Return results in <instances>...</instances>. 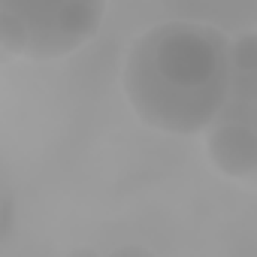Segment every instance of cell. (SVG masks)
Wrapping results in <instances>:
<instances>
[{"mask_svg":"<svg viewBox=\"0 0 257 257\" xmlns=\"http://www.w3.org/2000/svg\"><path fill=\"white\" fill-rule=\"evenodd\" d=\"M233 88V43L203 22H164L127 52L124 94L143 124L164 134H203Z\"/></svg>","mask_w":257,"mask_h":257,"instance_id":"1","label":"cell"},{"mask_svg":"<svg viewBox=\"0 0 257 257\" xmlns=\"http://www.w3.org/2000/svg\"><path fill=\"white\" fill-rule=\"evenodd\" d=\"M254 40L233 46V88L209 127V155L230 176L254 173Z\"/></svg>","mask_w":257,"mask_h":257,"instance_id":"3","label":"cell"},{"mask_svg":"<svg viewBox=\"0 0 257 257\" xmlns=\"http://www.w3.org/2000/svg\"><path fill=\"white\" fill-rule=\"evenodd\" d=\"M106 7L100 0H0V49L52 61L88 43Z\"/></svg>","mask_w":257,"mask_h":257,"instance_id":"2","label":"cell"}]
</instances>
